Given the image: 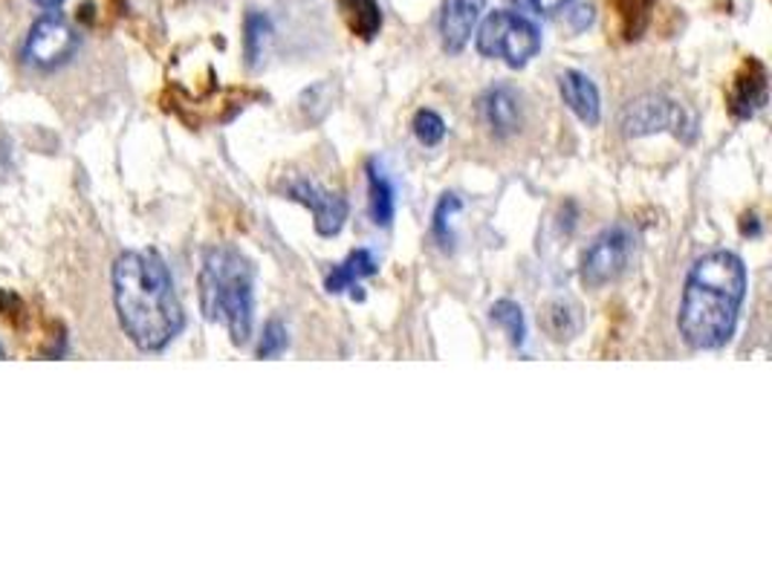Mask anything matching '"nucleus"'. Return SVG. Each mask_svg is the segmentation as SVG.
Segmentation results:
<instances>
[{
	"mask_svg": "<svg viewBox=\"0 0 772 578\" xmlns=\"http://www.w3.org/2000/svg\"><path fill=\"white\" fill-rule=\"evenodd\" d=\"M593 23V7H579L573 12V26L576 30H585V26H590Z\"/></svg>",
	"mask_w": 772,
	"mask_h": 578,
	"instance_id": "nucleus-24",
	"label": "nucleus"
},
{
	"mask_svg": "<svg viewBox=\"0 0 772 578\" xmlns=\"http://www.w3.org/2000/svg\"><path fill=\"white\" fill-rule=\"evenodd\" d=\"M287 197L301 203L304 208H310L315 223V232L322 237H336L344 228L347 221V200L342 194H333V191H324L322 185L307 180V176H296L287 183Z\"/></svg>",
	"mask_w": 772,
	"mask_h": 578,
	"instance_id": "nucleus-8",
	"label": "nucleus"
},
{
	"mask_svg": "<svg viewBox=\"0 0 772 578\" xmlns=\"http://www.w3.org/2000/svg\"><path fill=\"white\" fill-rule=\"evenodd\" d=\"M486 0H443L440 9V41L451 55L463 53V46L472 41L478 21H481Z\"/></svg>",
	"mask_w": 772,
	"mask_h": 578,
	"instance_id": "nucleus-9",
	"label": "nucleus"
},
{
	"mask_svg": "<svg viewBox=\"0 0 772 578\" xmlns=\"http://www.w3.org/2000/svg\"><path fill=\"white\" fill-rule=\"evenodd\" d=\"M458 208H460L458 194H443V200L437 203L435 237H437V244L443 246V249H449L451 246V217H454V212H458Z\"/></svg>",
	"mask_w": 772,
	"mask_h": 578,
	"instance_id": "nucleus-21",
	"label": "nucleus"
},
{
	"mask_svg": "<svg viewBox=\"0 0 772 578\" xmlns=\"http://www.w3.org/2000/svg\"><path fill=\"white\" fill-rule=\"evenodd\" d=\"M367 194H371V217L376 226H390L397 214V191L376 160L367 162Z\"/></svg>",
	"mask_w": 772,
	"mask_h": 578,
	"instance_id": "nucleus-14",
	"label": "nucleus"
},
{
	"mask_svg": "<svg viewBox=\"0 0 772 578\" xmlns=\"http://www.w3.org/2000/svg\"><path fill=\"white\" fill-rule=\"evenodd\" d=\"M483 122L490 125L495 137H513L524 125V105H521V93L510 84H497L481 99Z\"/></svg>",
	"mask_w": 772,
	"mask_h": 578,
	"instance_id": "nucleus-11",
	"label": "nucleus"
},
{
	"mask_svg": "<svg viewBox=\"0 0 772 578\" xmlns=\"http://www.w3.org/2000/svg\"><path fill=\"white\" fill-rule=\"evenodd\" d=\"M114 304L125 335L139 351L169 347L185 328L174 278L160 251L130 249L114 264Z\"/></svg>",
	"mask_w": 772,
	"mask_h": 578,
	"instance_id": "nucleus-1",
	"label": "nucleus"
},
{
	"mask_svg": "<svg viewBox=\"0 0 772 578\" xmlns=\"http://www.w3.org/2000/svg\"><path fill=\"white\" fill-rule=\"evenodd\" d=\"M411 128L417 142L426 144V148H435V144L443 142L446 137V122H443V116L437 114V110H417Z\"/></svg>",
	"mask_w": 772,
	"mask_h": 578,
	"instance_id": "nucleus-20",
	"label": "nucleus"
},
{
	"mask_svg": "<svg viewBox=\"0 0 772 578\" xmlns=\"http://www.w3.org/2000/svg\"><path fill=\"white\" fill-rule=\"evenodd\" d=\"M474 46L483 58H501L506 67H527L542 50V32L533 21L518 12L497 9L483 18L481 30L474 35Z\"/></svg>",
	"mask_w": 772,
	"mask_h": 578,
	"instance_id": "nucleus-4",
	"label": "nucleus"
},
{
	"mask_svg": "<svg viewBox=\"0 0 772 578\" xmlns=\"http://www.w3.org/2000/svg\"><path fill=\"white\" fill-rule=\"evenodd\" d=\"M287 344H290V333H287V328H283L281 321L272 319L267 328H264V339H260L258 344V358H278L287 351Z\"/></svg>",
	"mask_w": 772,
	"mask_h": 578,
	"instance_id": "nucleus-22",
	"label": "nucleus"
},
{
	"mask_svg": "<svg viewBox=\"0 0 772 578\" xmlns=\"http://www.w3.org/2000/svg\"><path fill=\"white\" fill-rule=\"evenodd\" d=\"M200 310L203 319L229 330L232 344H246L255 324V264L235 246L203 251L200 269Z\"/></svg>",
	"mask_w": 772,
	"mask_h": 578,
	"instance_id": "nucleus-3",
	"label": "nucleus"
},
{
	"mask_svg": "<svg viewBox=\"0 0 772 578\" xmlns=\"http://www.w3.org/2000/svg\"><path fill=\"white\" fill-rule=\"evenodd\" d=\"M766 99H770V84H766L764 64L750 58L735 76L732 90H729V110L735 119H752L758 110H764Z\"/></svg>",
	"mask_w": 772,
	"mask_h": 578,
	"instance_id": "nucleus-10",
	"label": "nucleus"
},
{
	"mask_svg": "<svg viewBox=\"0 0 772 578\" xmlns=\"http://www.w3.org/2000/svg\"><path fill=\"white\" fill-rule=\"evenodd\" d=\"M683 125H686L683 107L668 96H660V93H645L640 99L628 101L620 119L622 133L631 139L654 137V133H663V130L680 133Z\"/></svg>",
	"mask_w": 772,
	"mask_h": 578,
	"instance_id": "nucleus-7",
	"label": "nucleus"
},
{
	"mask_svg": "<svg viewBox=\"0 0 772 578\" xmlns=\"http://www.w3.org/2000/svg\"><path fill=\"white\" fill-rule=\"evenodd\" d=\"M342 15L351 26L353 35H360L362 41H374L383 30V9L376 0H339Z\"/></svg>",
	"mask_w": 772,
	"mask_h": 578,
	"instance_id": "nucleus-15",
	"label": "nucleus"
},
{
	"mask_svg": "<svg viewBox=\"0 0 772 578\" xmlns=\"http://www.w3.org/2000/svg\"><path fill=\"white\" fill-rule=\"evenodd\" d=\"M513 3L521 9V12H529V15L556 18L561 15V12H567L573 0H513Z\"/></svg>",
	"mask_w": 772,
	"mask_h": 578,
	"instance_id": "nucleus-23",
	"label": "nucleus"
},
{
	"mask_svg": "<svg viewBox=\"0 0 772 578\" xmlns=\"http://www.w3.org/2000/svg\"><path fill=\"white\" fill-rule=\"evenodd\" d=\"M0 358H3V347H0Z\"/></svg>",
	"mask_w": 772,
	"mask_h": 578,
	"instance_id": "nucleus-26",
	"label": "nucleus"
},
{
	"mask_svg": "<svg viewBox=\"0 0 772 578\" xmlns=\"http://www.w3.org/2000/svg\"><path fill=\"white\" fill-rule=\"evenodd\" d=\"M558 90H561V99L573 110L581 125L597 128L599 119H602V99H599L597 84L590 82L585 73H579V69H565L558 76Z\"/></svg>",
	"mask_w": 772,
	"mask_h": 578,
	"instance_id": "nucleus-12",
	"label": "nucleus"
},
{
	"mask_svg": "<svg viewBox=\"0 0 772 578\" xmlns=\"http://www.w3.org/2000/svg\"><path fill=\"white\" fill-rule=\"evenodd\" d=\"M376 272H379V260H376L374 251L353 249L351 255L342 260V264H336V267L330 269L328 281H324V289H328L330 296H342V292H351L356 301H362V298H365V292H362V281Z\"/></svg>",
	"mask_w": 772,
	"mask_h": 578,
	"instance_id": "nucleus-13",
	"label": "nucleus"
},
{
	"mask_svg": "<svg viewBox=\"0 0 772 578\" xmlns=\"http://www.w3.org/2000/svg\"><path fill=\"white\" fill-rule=\"evenodd\" d=\"M747 298V267L741 255L715 249L695 260L683 287L677 330L691 351H718L735 335Z\"/></svg>",
	"mask_w": 772,
	"mask_h": 578,
	"instance_id": "nucleus-2",
	"label": "nucleus"
},
{
	"mask_svg": "<svg viewBox=\"0 0 772 578\" xmlns=\"http://www.w3.org/2000/svg\"><path fill=\"white\" fill-rule=\"evenodd\" d=\"M32 3H35L39 9H44V12H55V9L62 7L64 0H32Z\"/></svg>",
	"mask_w": 772,
	"mask_h": 578,
	"instance_id": "nucleus-25",
	"label": "nucleus"
},
{
	"mask_svg": "<svg viewBox=\"0 0 772 578\" xmlns=\"http://www.w3.org/2000/svg\"><path fill=\"white\" fill-rule=\"evenodd\" d=\"M269 35H272V21H269L264 12L253 9V12L246 15V23H244V53H246V64H249V67H258Z\"/></svg>",
	"mask_w": 772,
	"mask_h": 578,
	"instance_id": "nucleus-16",
	"label": "nucleus"
},
{
	"mask_svg": "<svg viewBox=\"0 0 772 578\" xmlns=\"http://www.w3.org/2000/svg\"><path fill=\"white\" fill-rule=\"evenodd\" d=\"M636 249V232L625 223H616V226L604 228L602 235L593 240L585 258H581L579 278L585 287L599 289L604 283H613L616 278H622L634 258Z\"/></svg>",
	"mask_w": 772,
	"mask_h": 578,
	"instance_id": "nucleus-5",
	"label": "nucleus"
},
{
	"mask_svg": "<svg viewBox=\"0 0 772 578\" xmlns=\"http://www.w3.org/2000/svg\"><path fill=\"white\" fill-rule=\"evenodd\" d=\"M78 44H82V35L76 32V26L58 12H46L26 32L23 62L35 69H55L78 53Z\"/></svg>",
	"mask_w": 772,
	"mask_h": 578,
	"instance_id": "nucleus-6",
	"label": "nucleus"
},
{
	"mask_svg": "<svg viewBox=\"0 0 772 578\" xmlns=\"http://www.w3.org/2000/svg\"><path fill=\"white\" fill-rule=\"evenodd\" d=\"M490 315L497 328H504L513 347H524V342H527V324H524V310H521V304H515L510 298H501V301L492 304Z\"/></svg>",
	"mask_w": 772,
	"mask_h": 578,
	"instance_id": "nucleus-18",
	"label": "nucleus"
},
{
	"mask_svg": "<svg viewBox=\"0 0 772 578\" xmlns=\"http://www.w3.org/2000/svg\"><path fill=\"white\" fill-rule=\"evenodd\" d=\"M616 7V15L622 23V35L628 41L640 39L645 32V26L651 23V12H654V0H613Z\"/></svg>",
	"mask_w": 772,
	"mask_h": 578,
	"instance_id": "nucleus-17",
	"label": "nucleus"
},
{
	"mask_svg": "<svg viewBox=\"0 0 772 578\" xmlns=\"http://www.w3.org/2000/svg\"><path fill=\"white\" fill-rule=\"evenodd\" d=\"M544 330L556 339V342H565V339H573V333L579 330V315H576V307L565 304V301H553L547 310H544Z\"/></svg>",
	"mask_w": 772,
	"mask_h": 578,
	"instance_id": "nucleus-19",
	"label": "nucleus"
}]
</instances>
